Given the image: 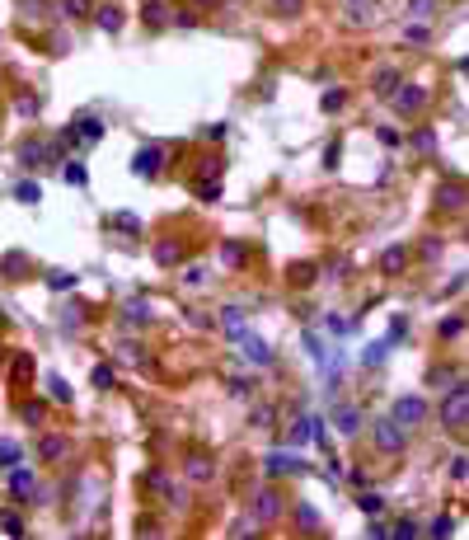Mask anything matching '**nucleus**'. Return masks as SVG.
Instances as JSON below:
<instances>
[{
    "label": "nucleus",
    "mask_w": 469,
    "mask_h": 540,
    "mask_svg": "<svg viewBox=\"0 0 469 540\" xmlns=\"http://www.w3.org/2000/svg\"><path fill=\"white\" fill-rule=\"evenodd\" d=\"M0 526H5V536H24V521H19V512H0Z\"/></svg>",
    "instance_id": "36"
},
{
    "label": "nucleus",
    "mask_w": 469,
    "mask_h": 540,
    "mask_svg": "<svg viewBox=\"0 0 469 540\" xmlns=\"http://www.w3.org/2000/svg\"><path fill=\"white\" fill-rule=\"evenodd\" d=\"M357 508H362L366 517H375V512H380V498H375V493H362V498H357Z\"/></svg>",
    "instance_id": "42"
},
{
    "label": "nucleus",
    "mask_w": 469,
    "mask_h": 540,
    "mask_svg": "<svg viewBox=\"0 0 469 540\" xmlns=\"http://www.w3.org/2000/svg\"><path fill=\"white\" fill-rule=\"evenodd\" d=\"M197 197H202V202H216V197H221V174H216V179L202 174V179H197Z\"/></svg>",
    "instance_id": "21"
},
{
    "label": "nucleus",
    "mask_w": 469,
    "mask_h": 540,
    "mask_svg": "<svg viewBox=\"0 0 469 540\" xmlns=\"http://www.w3.org/2000/svg\"><path fill=\"white\" fill-rule=\"evenodd\" d=\"M19 164H47V146L43 141H24L19 146Z\"/></svg>",
    "instance_id": "15"
},
{
    "label": "nucleus",
    "mask_w": 469,
    "mask_h": 540,
    "mask_svg": "<svg viewBox=\"0 0 469 540\" xmlns=\"http://www.w3.org/2000/svg\"><path fill=\"white\" fill-rule=\"evenodd\" d=\"M113 226H122V235H141V221H136L131 212H118L113 216Z\"/></svg>",
    "instance_id": "33"
},
{
    "label": "nucleus",
    "mask_w": 469,
    "mask_h": 540,
    "mask_svg": "<svg viewBox=\"0 0 469 540\" xmlns=\"http://www.w3.org/2000/svg\"><path fill=\"white\" fill-rule=\"evenodd\" d=\"M160 164H164V151H160V146H141V151L131 155V174H146V179H151V174H160Z\"/></svg>",
    "instance_id": "6"
},
{
    "label": "nucleus",
    "mask_w": 469,
    "mask_h": 540,
    "mask_svg": "<svg viewBox=\"0 0 469 540\" xmlns=\"http://www.w3.org/2000/svg\"><path fill=\"white\" fill-rule=\"evenodd\" d=\"M61 179H66V184H76V188H85V179H89V174H85V164H61Z\"/></svg>",
    "instance_id": "32"
},
{
    "label": "nucleus",
    "mask_w": 469,
    "mask_h": 540,
    "mask_svg": "<svg viewBox=\"0 0 469 540\" xmlns=\"http://www.w3.org/2000/svg\"><path fill=\"white\" fill-rule=\"evenodd\" d=\"M427 38H432V33H427L422 24H408V28H404V43H413V47H422Z\"/></svg>",
    "instance_id": "39"
},
{
    "label": "nucleus",
    "mask_w": 469,
    "mask_h": 540,
    "mask_svg": "<svg viewBox=\"0 0 469 540\" xmlns=\"http://www.w3.org/2000/svg\"><path fill=\"white\" fill-rule=\"evenodd\" d=\"M61 14H71V19H85V14H94V0H61Z\"/></svg>",
    "instance_id": "25"
},
{
    "label": "nucleus",
    "mask_w": 469,
    "mask_h": 540,
    "mask_svg": "<svg viewBox=\"0 0 469 540\" xmlns=\"http://www.w3.org/2000/svg\"><path fill=\"white\" fill-rule=\"evenodd\" d=\"M347 104V94H342V89H329V94H324V108H342Z\"/></svg>",
    "instance_id": "49"
},
{
    "label": "nucleus",
    "mask_w": 469,
    "mask_h": 540,
    "mask_svg": "<svg viewBox=\"0 0 469 540\" xmlns=\"http://www.w3.org/2000/svg\"><path fill=\"white\" fill-rule=\"evenodd\" d=\"M89 380H94L99 390H113V367H108V362H99V367L89 371Z\"/></svg>",
    "instance_id": "29"
},
{
    "label": "nucleus",
    "mask_w": 469,
    "mask_h": 540,
    "mask_svg": "<svg viewBox=\"0 0 469 540\" xmlns=\"http://www.w3.org/2000/svg\"><path fill=\"white\" fill-rule=\"evenodd\" d=\"M375 446H380L385 456H399V451H404V428H399L394 418H380V423H375Z\"/></svg>",
    "instance_id": "4"
},
{
    "label": "nucleus",
    "mask_w": 469,
    "mask_h": 540,
    "mask_svg": "<svg viewBox=\"0 0 469 540\" xmlns=\"http://www.w3.org/2000/svg\"><path fill=\"white\" fill-rule=\"evenodd\" d=\"M24 423L38 428V423H43V404H24Z\"/></svg>",
    "instance_id": "50"
},
{
    "label": "nucleus",
    "mask_w": 469,
    "mask_h": 540,
    "mask_svg": "<svg viewBox=\"0 0 469 540\" xmlns=\"http://www.w3.org/2000/svg\"><path fill=\"white\" fill-rule=\"evenodd\" d=\"M118 357H122V362H141L146 352L136 348V338H122V343H118Z\"/></svg>",
    "instance_id": "35"
},
{
    "label": "nucleus",
    "mask_w": 469,
    "mask_h": 540,
    "mask_svg": "<svg viewBox=\"0 0 469 540\" xmlns=\"http://www.w3.org/2000/svg\"><path fill=\"white\" fill-rule=\"evenodd\" d=\"M427 536H455V521H450V517H437V521H432V526H427Z\"/></svg>",
    "instance_id": "37"
},
{
    "label": "nucleus",
    "mask_w": 469,
    "mask_h": 540,
    "mask_svg": "<svg viewBox=\"0 0 469 540\" xmlns=\"http://www.w3.org/2000/svg\"><path fill=\"white\" fill-rule=\"evenodd\" d=\"M155 259L164 263V268H169V263H179V244H174V240H160V244H155Z\"/></svg>",
    "instance_id": "28"
},
{
    "label": "nucleus",
    "mask_w": 469,
    "mask_h": 540,
    "mask_svg": "<svg viewBox=\"0 0 469 540\" xmlns=\"http://www.w3.org/2000/svg\"><path fill=\"white\" fill-rule=\"evenodd\" d=\"M28 268V259L24 254H19V249H10V254H5V259H0V272H5V277H19V272Z\"/></svg>",
    "instance_id": "20"
},
{
    "label": "nucleus",
    "mask_w": 469,
    "mask_h": 540,
    "mask_svg": "<svg viewBox=\"0 0 469 540\" xmlns=\"http://www.w3.org/2000/svg\"><path fill=\"white\" fill-rule=\"evenodd\" d=\"M151 320V301H127V305H122V324H127V329H136V324H146Z\"/></svg>",
    "instance_id": "11"
},
{
    "label": "nucleus",
    "mask_w": 469,
    "mask_h": 540,
    "mask_svg": "<svg viewBox=\"0 0 469 540\" xmlns=\"http://www.w3.org/2000/svg\"><path fill=\"white\" fill-rule=\"evenodd\" d=\"M239 343H244V357H249L254 367H268V362H272V348H268L263 338H254V334H239Z\"/></svg>",
    "instance_id": "8"
},
{
    "label": "nucleus",
    "mask_w": 469,
    "mask_h": 540,
    "mask_svg": "<svg viewBox=\"0 0 469 540\" xmlns=\"http://www.w3.org/2000/svg\"><path fill=\"white\" fill-rule=\"evenodd\" d=\"M211 475H216L211 456H188V479H211Z\"/></svg>",
    "instance_id": "18"
},
{
    "label": "nucleus",
    "mask_w": 469,
    "mask_h": 540,
    "mask_svg": "<svg viewBox=\"0 0 469 540\" xmlns=\"http://www.w3.org/2000/svg\"><path fill=\"white\" fill-rule=\"evenodd\" d=\"M366 536H371V540H385V536H390V526H385V521H371V526H366Z\"/></svg>",
    "instance_id": "51"
},
{
    "label": "nucleus",
    "mask_w": 469,
    "mask_h": 540,
    "mask_svg": "<svg viewBox=\"0 0 469 540\" xmlns=\"http://www.w3.org/2000/svg\"><path fill=\"white\" fill-rule=\"evenodd\" d=\"M263 470H268V475H301L305 465H301L296 456H287V451H268V460H263Z\"/></svg>",
    "instance_id": "7"
},
{
    "label": "nucleus",
    "mask_w": 469,
    "mask_h": 540,
    "mask_svg": "<svg viewBox=\"0 0 469 540\" xmlns=\"http://www.w3.org/2000/svg\"><path fill=\"white\" fill-rule=\"evenodd\" d=\"M94 24L104 28V33H118V28H122V10H113V5H104V10H94Z\"/></svg>",
    "instance_id": "14"
},
{
    "label": "nucleus",
    "mask_w": 469,
    "mask_h": 540,
    "mask_svg": "<svg viewBox=\"0 0 469 540\" xmlns=\"http://www.w3.org/2000/svg\"><path fill=\"white\" fill-rule=\"evenodd\" d=\"M432 146H437V136H432V132H417L413 136V151H432Z\"/></svg>",
    "instance_id": "48"
},
{
    "label": "nucleus",
    "mask_w": 469,
    "mask_h": 540,
    "mask_svg": "<svg viewBox=\"0 0 469 540\" xmlns=\"http://www.w3.org/2000/svg\"><path fill=\"white\" fill-rule=\"evenodd\" d=\"M14 113H24V118H33V113H38V99H28V94H19V99H14Z\"/></svg>",
    "instance_id": "43"
},
{
    "label": "nucleus",
    "mask_w": 469,
    "mask_h": 540,
    "mask_svg": "<svg viewBox=\"0 0 469 540\" xmlns=\"http://www.w3.org/2000/svg\"><path fill=\"white\" fill-rule=\"evenodd\" d=\"M296 282H314V268H310V263H296Z\"/></svg>",
    "instance_id": "53"
},
{
    "label": "nucleus",
    "mask_w": 469,
    "mask_h": 540,
    "mask_svg": "<svg viewBox=\"0 0 469 540\" xmlns=\"http://www.w3.org/2000/svg\"><path fill=\"white\" fill-rule=\"evenodd\" d=\"M394 343L390 338H380V343H371V348H366V362H371V367H375V362H385V352H390Z\"/></svg>",
    "instance_id": "38"
},
{
    "label": "nucleus",
    "mask_w": 469,
    "mask_h": 540,
    "mask_svg": "<svg viewBox=\"0 0 469 540\" xmlns=\"http://www.w3.org/2000/svg\"><path fill=\"white\" fill-rule=\"evenodd\" d=\"M47 287L52 292H71L76 287V272H47Z\"/></svg>",
    "instance_id": "30"
},
{
    "label": "nucleus",
    "mask_w": 469,
    "mask_h": 540,
    "mask_svg": "<svg viewBox=\"0 0 469 540\" xmlns=\"http://www.w3.org/2000/svg\"><path fill=\"white\" fill-rule=\"evenodd\" d=\"M141 19H146L151 28H164L169 19H174V14L164 10V0H146V5H141Z\"/></svg>",
    "instance_id": "12"
},
{
    "label": "nucleus",
    "mask_w": 469,
    "mask_h": 540,
    "mask_svg": "<svg viewBox=\"0 0 469 540\" xmlns=\"http://www.w3.org/2000/svg\"><path fill=\"white\" fill-rule=\"evenodd\" d=\"M465 334V315H450V320H441V338H460Z\"/></svg>",
    "instance_id": "34"
},
{
    "label": "nucleus",
    "mask_w": 469,
    "mask_h": 540,
    "mask_svg": "<svg viewBox=\"0 0 469 540\" xmlns=\"http://www.w3.org/2000/svg\"><path fill=\"white\" fill-rule=\"evenodd\" d=\"M221 263H226V268H239V263H244V244L226 240V244H221Z\"/></svg>",
    "instance_id": "23"
},
{
    "label": "nucleus",
    "mask_w": 469,
    "mask_h": 540,
    "mask_svg": "<svg viewBox=\"0 0 469 540\" xmlns=\"http://www.w3.org/2000/svg\"><path fill=\"white\" fill-rule=\"evenodd\" d=\"M441 423L450 432H460L469 423V390H465V380H450V390H446V400H441Z\"/></svg>",
    "instance_id": "1"
},
{
    "label": "nucleus",
    "mask_w": 469,
    "mask_h": 540,
    "mask_svg": "<svg viewBox=\"0 0 469 540\" xmlns=\"http://www.w3.org/2000/svg\"><path fill=\"white\" fill-rule=\"evenodd\" d=\"M221 324H226V334H230V338H239V334H244V305H226Z\"/></svg>",
    "instance_id": "16"
},
{
    "label": "nucleus",
    "mask_w": 469,
    "mask_h": 540,
    "mask_svg": "<svg viewBox=\"0 0 469 540\" xmlns=\"http://www.w3.org/2000/svg\"><path fill=\"white\" fill-rule=\"evenodd\" d=\"M390 99H394V108H399L404 118H413V113L427 108V89H422V85H404V89H394Z\"/></svg>",
    "instance_id": "3"
},
{
    "label": "nucleus",
    "mask_w": 469,
    "mask_h": 540,
    "mask_svg": "<svg viewBox=\"0 0 469 540\" xmlns=\"http://www.w3.org/2000/svg\"><path fill=\"white\" fill-rule=\"evenodd\" d=\"M230 390H235V395H249L254 385H249V376H235V380H230Z\"/></svg>",
    "instance_id": "52"
},
{
    "label": "nucleus",
    "mask_w": 469,
    "mask_h": 540,
    "mask_svg": "<svg viewBox=\"0 0 469 540\" xmlns=\"http://www.w3.org/2000/svg\"><path fill=\"white\" fill-rule=\"evenodd\" d=\"M10 470H14V465H10ZM10 488H14V498H28V493H33V475H28V470H14V475H10Z\"/></svg>",
    "instance_id": "22"
},
{
    "label": "nucleus",
    "mask_w": 469,
    "mask_h": 540,
    "mask_svg": "<svg viewBox=\"0 0 469 540\" xmlns=\"http://www.w3.org/2000/svg\"><path fill=\"white\" fill-rule=\"evenodd\" d=\"M254 526H259L254 517H239V521H235V531H230V536H254Z\"/></svg>",
    "instance_id": "45"
},
{
    "label": "nucleus",
    "mask_w": 469,
    "mask_h": 540,
    "mask_svg": "<svg viewBox=\"0 0 469 540\" xmlns=\"http://www.w3.org/2000/svg\"><path fill=\"white\" fill-rule=\"evenodd\" d=\"M282 517V493L277 488H259L254 498V521H277Z\"/></svg>",
    "instance_id": "5"
},
{
    "label": "nucleus",
    "mask_w": 469,
    "mask_h": 540,
    "mask_svg": "<svg viewBox=\"0 0 469 540\" xmlns=\"http://www.w3.org/2000/svg\"><path fill=\"white\" fill-rule=\"evenodd\" d=\"M437 202H441L446 212H460V207H465V188H460V184H446Z\"/></svg>",
    "instance_id": "17"
},
{
    "label": "nucleus",
    "mask_w": 469,
    "mask_h": 540,
    "mask_svg": "<svg viewBox=\"0 0 469 540\" xmlns=\"http://www.w3.org/2000/svg\"><path fill=\"white\" fill-rule=\"evenodd\" d=\"M38 456H43V460H61V456H66V437H61V432L43 437V442H38Z\"/></svg>",
    "instance_id": "13"
},
{
    "label": "nucleus",
    "mask_w": 469,
    "mask_h": 540,
    "mask_svg": "<svg viewBox=\"0 0 469 540\" xmlns=\"http://www.w3.org/2000/svg\"><path fill=\"white\" fill-rule=\"evenodd\" d=\"M465 475H469V460L455 456V460H450V479H465Z\"/></svg>",
    "instance_id": "47"
},
{
    "label": "nucleus",
    "mask_w": 469,
    "mask_h": 540,
    "mask_svg": "<svg viewBox=\"0 0 469 540\" xmlns=\"http://www.w3.org/2000/svg\"><path fill=\"white\" fill-rule=\"evenodd\" d=\"M296 526H301V531H319V512L301 503V508H296Z\"/></svg>",
    "instance_id": "27"
},
{
    "label": "nucleus",
    "mask_w": 469,
    "mask_h": 540,
    "mask_svg": "<svg viewBox=\"0 0 469 540\" xmlns=\"http://www.w3.org/2000/svg\"><path fill=\"white\" fill-rule=\"evenodd\" d=\"M390 536L394 540H413L417 536V521H413V517H399V521L390 526Z\"/></svg>",
    "instance_id": "26"
},
{
    "label": "nucleus",
    "mask_w": 469,
    "mask_h": 540,
    "mask_svg": "<svg viewBox=\"0 0 469 540\" xmlns=\"http://www.w3.org/2000/svg\"><path fill=\"white\" fill-rule=\"evenodd\" d=\"M404 263H408V249H404V244H390V249H385V254H380V272H404Z\"/></svg>",
    "instance_id": "10"
},
{
    "label": "nucleus",
    "mask_w": 469,
    "mask_h": 540,
    "mask_svg": "<svg viewBox=\"0 0 469 540\" xmlns=\"http://www.w3.org/2000/svg\"><path fill=\"white\" fill-rule=\"evenodd\" d=\"M24 14H33V19H38V14H43V0H24Z\"/></svg>",
    "instance_id": "54"
},
{
    "label": "nucleus",
    "mask_w": 469,
    "mask_h": 540,
    "mask_svg": "<svg viewBox=\"0 0 469 540\" xmlns=\"http://www.w3.org/2000/svg\"><path fill=\"white\" fill-rule=\"evenodd\" d=\"M0 465H19V446L14 442H0Z\"/></svg>",
    "instance_id": "41"
},
{
    "label": "nucleus",
    "mask_w": 469,
    "mask_h": 540,
    "mask_svg": "<svg viewBox=\"0 0 469 540\" xmlns=\"http://www.w3.org/2000/svg\"><path fill=\"white\" fill-rule=\"evenodd\" d=\"M371 85H375V94H394V89H399V76L385 66V71H375V80H371Z\"/></svg>",
    "instance_id": "24"
},
{
    "label": "nucleus",
    "mask_w": 469,
    "mask_h": 540,
    "mask_svg": "<svg viewBox=\"0 0 469 540\" xmlns=\"http://www.w3.org/2000/svg\"><path fill=\"white\" fill-rule=\"evenodd\" d=\"M254 423H259V428H272V409H268V404H254Z\"/></svg>",
    "instance_id": "44"
},
{
    "label": "nucleus",
    "mask_w": 469,
    "mask_h": 540,
    "mask_svg": "<svg viewBox=\"0 0 469 540\" xmlns=\"http://www.w3.org/2000/svg\"><path fill=\"white\" fill-rule=\"evenodd\" d=\"M399 428H413V423H422L427 418V400L422 395H404V400H394V413H390Z\"/></svg>",
    "instance_id": "2"
},
{
    "label": "nucleus",
    "mask_w": 469,
    "mask_h": 540,
    "mask_svg": "<svg viewBox=\"0 0 469 540\" xmlns=\"http://www.w3.org/2000/svg\"><path fill=\"white\" fill-rule=\"evenodd\" d=\"M47 380H52V385H47V390H52V400H66V404H71V385H66L61 376H47Z\"/></svg>",
    "instance_id": "40"
},
{
    "label": "nucleus",
    "mask_w": 469,
    "mask_h": 540,
    "mask_svg": "<svg viewBox=\"0 0 469 540\" xmlns=\"http://www.w3.org/2000/svg\"><path fill=\"white\" fill-rule=\"evenodd\" d=\"M334 423H338L342 437H357V432H362V413L352 404H342V409H334Z\"/></svg>",
    "instance_id": "9"
},
{
    "label": "nucleus",
    "mask_w": 469,
    "mask_h": 540,
    "mask_svg": "<svg viewBox=\"0 0 469 540\" xmlns=\"http://www.w3.org/2000/svg\"><path fill=\"white\" fill-rule=\"evenodd\" d=\"M408 14L413 19H432L437 14V0H408Z\"/></svg>",
    "instance_id": "31"
},
{
    "label": "nucleus",
    "mask_w": 469,
    "mask_h": 540,
    "mask_svg": "<svg viewBox=\"0 0 469 540\" xmlns=\"http://www.w3.org/2000/svg\"><path fill=\"white\" fill-rule=\"evenodd\" d=\"M296 5H301V0H277V10H296Z\"/></svg>",
    "instance_id": "55"
},
{
    "label": "nucleus",
    "mask_w": 469,
    "mask_h": 540,
    "mask_svg": "<svg viewBox=\"0 0 469 540\" xmlns=\"http://www.w3.org/2000/svg\"><path fill=\"white\" fill-rule=\"evenodd\" d=\"M310 437V418H296V428H291V442H305Z\"/></svg>",
    "instance_id": "46"
},
{
    "label": "nucleus",
    "mask_w": 469,
    "mask_h": 540,
    "mask_svg": "<svg viewBox=\"0 0 469 540\" xmlns=\"http://www.w3.org/2000/svg\"><path fill=\"white\" fill-rule=\"evenodd\" d=\"M14 197L28 202V207H38V202H43V188H38L33 179H19V184H14Z\"/></svg>",
    "instance_id": "19"
}]
</instances>
